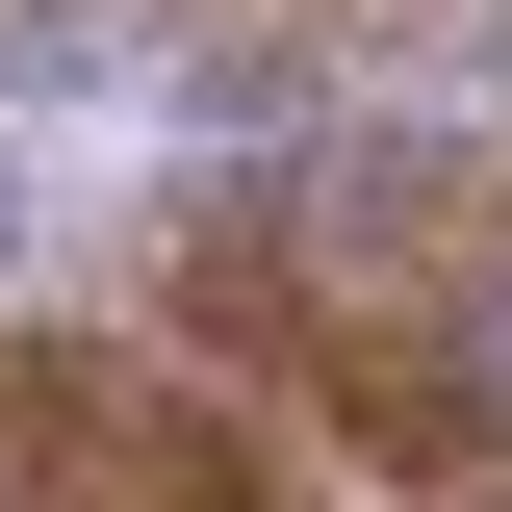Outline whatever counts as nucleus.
<instances>
[{
  "instance_id": "1",
  "label": "nucleus",
  "mask_w": 512,
  "mask_h": 512,
  "mask_svg": "<svg viewBox=\"0 0 512 512\" xmlns=\"http://www.w3.org/2000/svg\"><path fill=\"white\" fill-rule=\"evenodd\" d=\"M180 359H282L384 487H512V128L359 103L154 231Z\"/></svg>"
}]
</instances>
